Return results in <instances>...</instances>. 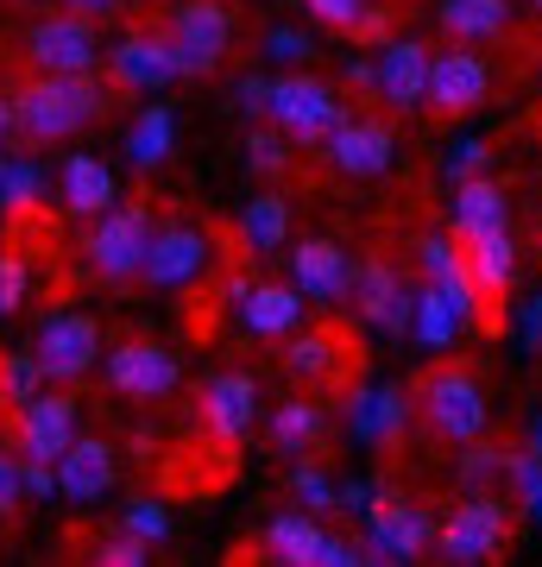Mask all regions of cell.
Here are the masks:
<instances>
[{"label":"cell","instance_id":"8d00e7d4","mask_svg":"<svg viewBox=\"0 0 542 567\" xmlns=\"http://www.w3.org/2000/svg\"><path fill=\"white\" fill-rule=\"evenodd\" d=\"M121 524L133 529V536H145V543H152V548H158L164 536H171V511H164L158 498H133V505L121 511Z\"/></svg>","mask_w":542,"mask_h":567},{"label":"cell","instance_id":"5b68a950","mask_svg":"<svg viewBox=\"0 0 542 567\" xmlns=\"http://www.w3.org/2000/svg\"><path fill=\"white\" fill-rule=\"evenodd\" d=\"M504 543H511V511H504L492 492H467L461 505L442 517V529H436V548H442V561H461V567L499 561Z\"/></svg>","mask_w":542,"mask_h":567},{"label":"cell","instance_id":"9a60e30c","mask_svg":"<svg viewBox=\"0 0 542 567\" xmlns=\"http://www.w3.org/2000/svg\"><path fill=\"white\" fill-rule=\"evenodd\" d=\"M108 76L114 89H140V95H158L164 82H177V51H171V32H126V39L108 44Z\"/></svg>","mask_w":542,"mask_h":567},{"label":"cell","instance_id":"cb8c5ba5","mask_svg":"<svg viewBox=\"0 0 542 567\" xmlns=\"http://www.w3.org/2000/svg\"><path fill=\"white\" fill-rule=\"evenodd\" d=\"M284 365H290L297 379H309L316 391L341 385V379H347V334H335V328L297 334V341H290V353H284Z\"/></svg>","mask_w":542,"mask_h":567},{"label":"cell","instance_id":"7a4b0ae2","mask_svg":"<svg viewBox=\"0 0 542 567\" xmlns=\"http://www.w3.org/2000/svg\"><path fill=\"white\" fill-rule=\"evenodd\" d=\"M417 410H422V423L454 447H467V442L485 435V391L461 360H442V365L422 372L417 379Z\"/></svg>","mask_w":542,"mask_h":567},{"label":"cell","instance_id":"44dd1931","mask_svg":"<svg viewBox=\"0 0 542 567\" xmlns=\"http://www.w3.org/2000/svg\"><path fill=\"white\" fill-rule=\"evenodd\" d=\"M108 486H114V447L95 435H76L70 454L58 461V492L70 505H95V498H108Z\"/></svg>","mask_w":542,"mask_h":567},{"label":"cell","instance_id":"ba28073f","mask_svg":"<svg viewBox=\"0 0 542 567\" xmlns=\"http://www.w3.org/2000/svg\"><path fill=\"white\" fill-rule=\"evenodd\" d=\"M32 353H39L44 379L51 385H70L82 372H95L101 360V322L95 316H82V309H51L32 334Z\"/></svg>","mask_w":542,"mask_h":567},{"label":"cell","instance_id":"c3c4849f","mask_svg":"<svg viewBox=\"0 0 542 567\" xmlns=\"http://www.w3.org/2000/svg\"><path fill=\"white\" fill-rule=\"evenodd\" d=\"M126 0H70V13H89V20H108V13H121Z\"/></svg>","mask_w":542,"mask_h":567},{"label":"cell","instance_id":"30bf717a","mask_svg":"<svg viewBox=\"0 0 542 567\" xmlns=\"http://www.w3.org/2000/svg\"><path fill=\"white\" fill-rule=\"evenodd\" d=\"M82 435V404L70 391H39L20 404V423H13V454L20 461H51L58 466L70 454V442Z\"/></svg>","mask_w":542,"mask_h":567},{"label":"cell","instance_id":"f35d334b","mask_svg":"<svg viewBox=\"0 0 542 567\" xmlns=\"http://www.w3.org/2000/svg\"><path fill=\"white\" fill-rule=\"evenodd\" d=\"M25 284H32L25 259H20V252H0V322H7V316L25 303Z\"/></svg>","mask_w":542,"mask_h":567},{"label":"cell","instance_id":"484cf974","mask_svg":"<svg viewBox=\"0 0 542 567\" xmlns=\"http://www.w3.org/2000/svg\"><path fill=\"white\" fill-rule=\"evenodd\" d=\"M485 227H504V189L492 177H461L454 203H448V234L467 240V234H485Z\"/></svg>","mask_w":542,"mask_h":567},{"label":"cell","instance_id":"f5cc1de1","mask_svg":"<svg viewBox=\"0 0 542 567\" xmlns=\"http://www.w3.org/2000/svg\"><path fill=\"white\" fill-rule=\"evenodd\" d=\"M530 442H536V454H542V416H536V435H530Z\"/></svg>","mask_w":542,"mask_h":567},{"label":"cell","instance_id":"f546056e","mask_svg":"<svg viewBox=\"0 0 542 567\" xmlns=\"http://www.w3.org/2000/svg\"><path fill=\"white\" fill-rule=\"evenodd\" d=\"M171 145H177V114L164 102L140 107V121L126 126V158L140 164V171H152V164L171 158Z\"/></svg>","mask_w":542,"mask_h":567},{"label":"cell","instance_id":"1f68e13d","mask_svg":"<svg viewBox=\"0 0 542 567\" xmlns=\"http://www.w3.org/2000/svg\"><path fill=\"white\" fill-rule=\"evenodd\" d=\"M44 203V171L32 158H0V208L7 215H32Z\"/></svg>","mask_w":542,"mask_h":567},{"label":"cell","instance_id":"ab89813d","mask_svg":"<svg viewBox=\"0 0 542 567\" xmlns=\"http://www.w3.org/2000/svg\"><path fill=\"white\" fill-rule=\"evenodd\" d=\"M309 20H321L328 32H354V20L366 13V0H303Z\"/></svg>","mask_w":542,"mask_h":567},{"label":"cell","instance_id":"60d3db41","mask_svg":"<svg viewBox=\"0 0 542 567\" xmlns=\"http://www.w3.org/2000/svg\"><path fill=\"white\" fill-rule=\"evenodd\" d=\"M309 51H316V44H309V32H297V25H272V32H265V58H278V63H303Z\"/></svg>","mask_w":542,"mask_h":567},{"label":"cell","instance_id":"9c48e42d","mask_svg":"<svg viewBox=\"0 0 542 567\" xmlns=\"http://www.w3.org/2000/svg\"><path fill=\"white\" fill-rule=\"evenodd\" d=\"M485 95H492V63H485V51L454 44V51H436L429 58V95H422V107L436 121H461V114L485 107Z\"/></svg>","mask_w":542,"mask_h":567},{"label":"cell","instance_id":"52a82bcc","mask_svg":"<svg viewBox=\"0 0 542 567\" xmlns=\"http://www.w3.org/2000/svg\"><path fill=\"white\" fill-rule=\"evenodd\" d=\"M436 517L422 505H410V498H385L366 511V536H360V561L385 567V561H422L429 548H436Z\"/></svg>","mask_w":542,"mask_h":567},{"label":"cell","instance_id":"74e56055","mask_svg":"<svg viewBox=\"0 0 542 567\" xmlns=\"http://www.w3.org/2000/svg\"><path fill=\"white\" fill-rule=\"evenodd\" d=\"M101 567H145L152 561V543L145 536H133V529H121V536H108V543L95 548Z\"/></svg>","mask_w":542,"mask_h":567},{"label":"cell","instance_id":"4fadbf2b","mask_svg":"<svg viewBox=\"0 0 542 567\" xmlns=\"http://www.w3.org/2000/svg\"><path fill=\"white\" fill-rule=\"evenodd\" d=\"M259 416V379L253 372H215L196 398V423L215 447H234L246 442V429Z\"/></svg>","mask_w":542,"mask_h":567},{"label":"cell","instance_id":"db71d44e","mask_svg":"<svg viewBox=\"0 0 542 567\" xmlns=\"http://www.w3.org/2000/svg\"><path fill=\"white\" fill-rule=\"evenodd\" d=\"M536 7H542V0H536Z\"/></svg>","mask_w":542,"mask_h":567},{"label":"cell","instance_id":"d590c367","mask_svg":"<svg viewBox=\"0 0 542 567\" xmlns=\"http://www.w3.org/2000/svg\"><path fill=\"white\" fill-rule=\"evenodd\" d=\"M246 164H253L259 177H284V171H290V133H284V126H259V133L246 140Z\"/></svg>","mask_w":542,"mask_h":567},{"label":"cell","instance_id":"277c9868","mask_svg":"<svg viewBox=\"0 0 542 567\" xmlns=\"http://www.w3.org/2000/svg\"><path fill=\"white\" fill-rule=\"evenodd\" d=\"M265 121L284 126L290 145H328V133L347 121V102H341V89L321 76H278Z\"/></svg>","mask_w":542,"mask_h":567},{"label":"cell","instance_id":"681fc988","mask_svg":"<svg viewBox=\"0 0 542 567\" xmlns=\"http://www.w3.org/2000/svg\"><path fill=\"white\" fill-rule=\"evenodd\" d=\"M20 133V107H13V95H0V145Z\"/></svg>","mask_w":542,"mask_h":567},{"label":"cell","instance_id":"2e32d148","mask_svg":"<svg viewBox=\"0 0 542 567\" xmlns=\"http://www.w3.org/2000/svg\"><path fill=\"white\" fill-rule=\"evenodd\" d=\"M354 297H360V316L379 334H410V322H417V290L391 271V259H366L354 271Z\"/></svg>","mask_w":542,"mask_h":567},{"label":"cell","instance_id":"d4e9b609","mask_svg":"<svg viewBox=\"0 0 542 567\" xmlns=\"http://www.w3.org/2000/svg\"><path fill=\"white\" fill-rule=\"evenodd\" d=\"M403 416H410V398L398 385H372V391H354L347 404V429L360 442H398L403 435Z\"/></svg>","mask_w":542,"mask_h":567},{"label":"cell","instance_id":"4316f807","mask_svg":"<svg viewBox=\"0 0 542 567\" xmlns=\"http://www.w3.org/2000/svg\"><path fill=\"white\" fill-rule=\"evenodd\" d=\"M321 536H328V529L316 524V511H284V517L265 524V555L278 567H316Z\"/></svg>","mask_w":542,"mask_h":567},{"label":"cell","instance_id":"d6986e66","mask_svg":"<svg viewBox=\"0 0 542 567\" xmlns=\"http://www.w3.org/2000/svg\"><path fill=\"white\" fill-rule=\"evenodd\" d=\"M429 44L422 39H391L379 51V102L391 107V114H410V107H422V95H429Z\"/></svg>","mask_w":542,"mask_h":567},{"label":"cell","instance_id":"816d5d0a","mask_svg":"<svg viewBox=\"0 0 542 567\" xmlns=\"http://www.w3.org/2000/svg\"><path fill=\"white\" fill-rule=\"evenodd\" d=\"M523 505L536 511V524H542V486H536V492H530V498H523Z\"/></svg>","mask_w":542,"mask_h":567},{"label":"cell","instance_id":"7dc6e473","mask_svg":"<svg viewBox=\"0 0 542 567\" xmlns=\"http://www.w3.org/2000/svg\"><path fill=\"white\" fill-rule=\"evenodd\" d=\"M372 505H379V486H341V511H354V517H366Z\"/></svg>","mask_w":542,"mask_h":567},{"label":"cell","instance_id":"b9f144b4","mask_svg":"<svg viewBox=\"0 0 542 567\" xmlns=\"http://www.w3.org/2000/svg\"><path fill=\"white\" fill-rule=\"evenodd\" d=\"M316 567H360V543H347V536H321Z\"/></svg>","mask_w":542,"mask_h":567},{"label":"cell","instance_id":"f6af8a7d","mask_svg":"<svg viewBox=\"0 0 542 567\" xmlns=\"http://www.w3.org/2000/svg\"><path fill=\"white\" fill-rule=\"evenodd\" d=\"M480 164H485V145H480V140H467L461 152L448 158V171H454V183H461V177H480Z\"/></svg>","mask_w":542,"mask_h":567},{"label":"cell","instance_id":"f907efd6","mask_svg":"<svg viewBox=\"0 0 542 567\" xmlns=\"http://www.w3.org/2000/svg\"><path fill=\"white\" fill-rule=\"evenodd\" d=\"M523 341H530V347H542V297H536L530 309H523Z\"/></svg>","mask_w":542,"mask_h":567},{"label":"cell","instance_id":"f1b7e54d","mask_svg":"<svg viewBox=\"0 0 542 567\" xmlns=\"http://www.w3.org/2000/svg\"><path fill=\"white\" fill-rule=\"evenodd\" d=\"M321 435H328V416H321L316 398H290V404L272 410V447H278V454H290V461H297V454H309Z\"/></svg>","mask_w":542,"mask_h":567},{"label":"cell","instance_id":"3957f363","mask_svg":"<svg viewBox=\"0 0 542 567\" xmlns=\"http://www.w3.org/2000/svg\"><path fill=\"white\" fill-rule=\"evenodd\" d=\"M152 208L145 203H114L108 215H95L89 227V271L101 284H133L145 271V252H152Z\"/></svg>","mask_w":542,"mask_h":567},{"label":"cell","instance_id":"603a6c76","mask_svg":"<svg viewBox=\"0 0 542 567\" xmlns=\"http://www.w3.org/2000/svg\"><path fill=\"white\" fill-rule=\"evenodd\" d=\"M241 316L253 334H297L303 328V290L297 284H246V297H241Z\"/></svg>","mask_w":542,"mask_h":567},{"label":"cell","instance_id":"7402d4cb","mask_svg":"<svg viewBox=\"0 0 542 567\" xmlns=\"http://www.w3.org/2000/svg\"><path fill=\"white\" fill-rule=\"evenodd\" d=\"M58 183H63V208L82 215V221H95V215H108V208L121 203V183H114L108 158H95V152H70Z\"/></svg>","mask_w":542,"mask_h":567},{"label":"cell","instance_id":"836d02e7","mask_svg":"<svg viewBox=\"0 0 542 567\" xmlns=\"http://www.w3.org/2000/svg\"><path fill=\"white\" fill-rule=\"evenodd\" d=\"M51 385L44 379L39 353L25 347V353H0V404H25V398H39V391Z\"/></svg>","mask_w":542,"mask_h":567},{"label":"cell","instance_id":"83f0119b","mask_svg":"<svg viewBox=\"0 0 542 567\" xmlns=\"http://www.w3.org/2000/svg\"><path fill=\"white\" fill-rule=\"evenodd\" d=\"M504 20H511V0H442V32L454 44L499 39Z\"/></svg>","mask_w":542,"mask_h":567},{"label":"cell","instance_id":"e0dca14e","mask_svg":"<svg viewBox=\"0 0 542 567\" xmlns=\"http://www.w3.org/2000/svg\"><path fill=\"white\" fill-rule=\"evenodd\" d=\"M290 284H297L309 303H341V297H354V259H347L341 240H297V252H290Z\"/></svg>","mask_w":542,"mask_h":567},{"label":"cell","instance_id":"4dcf8cb0","mask_svg":"<svg viewBox=\"0 0 542 567\" xmlns=\"http://www.w3.org/2000/svg\"><path fill=\"white\" fill-rule=\"evenodd\" d=\"M241 240L253 246V252H278L284 240H290V203L284 196H253L246 203V215H241Z\"/></svg>","mask_w":542,"mask_h":567},{"label":"cell","instance_id":"d6a6232c","mask_svg":"<svg viewBox=\"0 0 542 567\" xmlns=\"http://www.w3.org/2000/svg\"><path fill=\"white\" fill-rule=\"evenodd\" d=\"M454 328H467V322L454 316V303H448L442 290H436V284L417 290V322H410V334H417L422 347H448L454 341Z\"/></svg>","mask_w":542,"mask_h":567},{"label":"cell","instance_id":"e575fe53","mask_svg":"<svg viewBox=\"0 0 542 567\" xmlns=\"http://www.w3.org/2000/svg\"><path fill=\"white\" fill-rule=\"evenodd\" d=\"M290 498H297L303 511H335L341 505V486H335V480H328V473H321V466H309V461H297L290 466Z\"/></svg>","mask_w":542,"mask_h":567},{"label":"cell","instance_id":"5bb4252c","mask_svg":"<svg viewBox=\"0 0 542 567\" xmlns=\"http://www.w3.org/2000/svg\"><path fill=\"white\" fill-rule=\"evenodd\" d=\"M208 271V234L196 221H164L152 234V252H145V271L140 278L152 290H190V284Z\"/></svg>","mask_w":542,"mask_h":567},{"label":"cell","instance_id":"ffe728a7","mask_svg":"<svg viewBox=\"0 0 542 567\" xmlns=\"http://www.w3.org/2000/svg\"><path fill=\"white\" fill-rule=\"evenodd\" d=\"M461 259H467V271H473V284H480L485 309L499 303V297H511V284H518V240H511V221L485 227V234H467ZM492 316H499V309H492Z\"/></svg>","mask_w":542,"mask_h":567},{"label":"cell","instance_id":"8fae6325","mask_svg":"<svg viewBox=\"0 0 542 567\" xmlns=\"http://www.w3.org/2000/svg\"><path fill=\"white\" fill-rule=\"evenodd\" d=\"M183 379V365L171 347L158 341H121L108 347V391H121V398H133V404H158V398H171Z\"/></svg>","mask_w":542,"mask_h":567},{"label":"cell","instance_id":"8992f818","mask_svg":"<svg viewBox=\"0 0 542 567\" xmlns=\"http://www.w3.org/2000/svg\"><path fill=\"white\" fill-rule=\"evenodd\" d=\"M183 76H215L234 51V7L227 0H183L177 20L164 25Z\"/></svg>","mask_w":542,"mask_h":567},{"label":"cell","instance_id":"ee69618b","mask_svg":"<svg viewBox=\"0 0 542 567\" xmlns=\"http://www.w3.org/2000/svg\"><path fill=\"white\" fill-rule=\"evenodd\" d=\"M234 102H241V114H265V107H272V82H265V76H246L241 89H234Z\"/></svg>","mask_w":542,"mask_h":567},{"label":"cell","instance_id":"7c38bea8","mask_svg":"<svg viewBox=\"0 0 542 567\" xmlns=\"http://www.w3.org/2000/svg\"><path fill=\"white\" fill-rule=\"evenodd\" d=\"M25 58H32V70H63V76L95 70L101 63L95 20H89V13H44V20L25 32Z\"/></svg>","mask_w":542,"mask_h":567},{"label":"cell","instance_id":"6da1fadb","mask_svg":"<svg viewBox=\"0 0 542 567\" xmlns=\"http://www.w3.org/2000/svg\"><path fill=\"white\" fill-rule=\"evenodd\" d=\"M13 107H20V133L39 145H58V140H76L89 121H101L108 107V89H101L89 70L63 76V70H39L32 82L13 89Z\"/></svg>","mask_w":542,"mask_h":567},{"label":"cell","instance_id":"bcb514c9","mask_svg":"<svg viewBox=\"0 0 542 567\" xmlns=\"http://www.w3.org/2000/svg\"><path fill=\"white\" fill-rule=\"evenodd\" d=\"M354 39H360V44H379L385 39V7H372V0H366V13L354 20Z\"/></svg>","mask_w":542,"mask_h":567},{"label":"cell","instance_id":"ac0fdd59","mask_svg":"<svg viewBox=\"0 0 542 567\" xmlns=\"http://www.w3.org/2000/svg\"><path fill=\"white\" fill-rule=\"evenodd\" d=\"M391 152H398V140H391V126L372 121V114H347L335 133H328V164L341 171V177H379L385 164H391Z\"/></svg>","mask_w":542,"mask_h":567},{"label":"cell","instance_id":"7bdbcfd3","mask_svg":"<svg viewBox=\"0 0 542 567\" xmlns=\"http://www.w3.org/2000/svg\"><path fill=\"white\" fill-rule=\"evenodd\" d=\"M25 498V480H20V454H0V511H13Z\"/></svg>","mask_w":542,"mask_h":567}]
</instances>
